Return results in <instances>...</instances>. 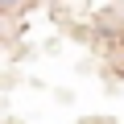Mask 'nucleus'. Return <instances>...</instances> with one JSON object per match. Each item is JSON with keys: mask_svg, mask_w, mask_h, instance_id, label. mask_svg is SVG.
Instances as JSON below:
<instances>
[{"mask_svg": "<svg viewBox=\"0 0 124 124\" xmlns=\"http://www.w3.org/2000/svg\"><path fill=\"white\" fill-rule=\"evenodd\" d=\"M21 4H29V0H0V8H21Z\"/></svg>", "mask_w": 124, "mask_h": 124, "instance_id": "nucleus-1", "label": "nucleus"}]
</instances>
